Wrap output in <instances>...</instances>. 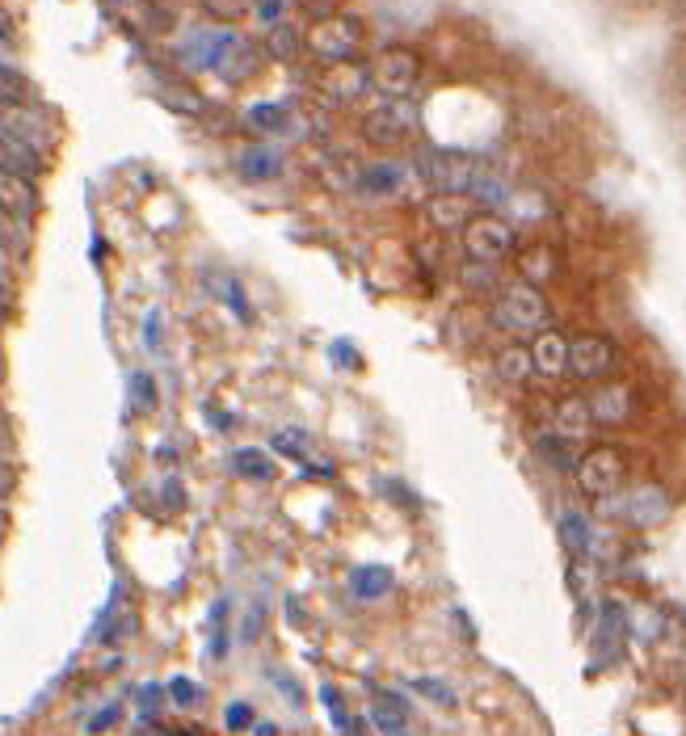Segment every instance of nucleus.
Returning <instances> with one entry per match:
<instances>
[{
  "mask_svg": "<svg viewBox=\"0 0 686 736\" xmlns=\"http://www.w3.org/2000/svg\"><path fill=\"white\" fill-rule=\"evenodd\" d=\"M493 316H497L501 329H510V333H543L552 324V303L543 299L539 286L518 278L497 295Z\"/></svg>",
  "mask_w": 686,
  "mask_h": 736,
  "instance_id": "f257e3e1",
  "label": "nucleus"
},
{
  "mask_svg": "<svg viewBox=\"0 0 686 736\" xmlns=\"http://www.w3.org/2000/svg\"><path fill=\"white\" fill-rule=\"evenodd\" d=\"M573 476H577V488H581L585 497L611 501L619 488H623V480H628V459H623L615 446H594V451H585L577 459Z\"/></svg>",
  "mask_w": 686,
  "mask_h": 736,
  "instance_id": "f03ea898",
  "label": "nucleus"
},
{
  "mask_svg": "<svg viewBox=\"0 0 686 736\" xmlns=\"http://www.w3.org/2000/svg\"><path fill=\"white\" fill-rule=\"evenodd\" d=\"M514 244H518L514 228L497 215H472L468 223H463V249H468V257L480 261V265L506 261L514 253Z\"/></svg>",
  "mask_w": 686,
  "mask_h": 736,
  "instance_id": "7ed1b4c3",
  "label": "nucleus"
},
{
  "mask_svg": "<svg viewBox=\"0 0 686 736\" xmlns=\"http://www.w3.org/2000/svg\"><path fill=\"white\" fill-rule=\"evenodd\" d=\"M362 43V22L346 13H333L325 22H316V30L308 34V51L325 64H350L354 51Z\"/></svg>",
  "mask_w": 686,
  "mask_h": 736,
  "instance_id": "20e7f679",
  "label": "nucleus"
},
{
  "mask_svg": "<svg viewBox=\"0 0 686 736\" xmlns=\"http://www.w3.org/2000/svg\"><path fill=\"white\" fill-rule=\"evenodd\" d=\"M417 173L426 186H434L438 194H468L472 190V173H476V160L459 156V152H442V148H426L417 156Z\"/></svg>",
  "mask_w": 686,
  "mask_h": 736,
  "instance_id": "39448f33",
  "label": "nucleus"
},
{
  "mask_svg": "<svg viewBox=\"0 0 686 736\" xmlns=\"http://www.w3.org/2000/svg\"><path fill=\"white\" fill-rule=\"evenodd\" d=\"M362 131H367V139L375 143V148H396V143H405L417 131V110L409 106L405 97H392L388 106H379L375 114H367Z\"/></svg>",
  "mask_w": 686,
  "mask_h": 736,
  "instance_id": "423d86ee",
  "label": "nucleus"
},
{
  "mask_svg": "<svg viewBox=\"0 0 686 736\" xmlns=\"http://www.w3.org/2000/svg\"><path fill=\"white\" fill-rule=\"evenodd\" d=\"M417 76H421V59L413 55V51H405V47H392V51H383L375 64H371V85L383 93V97H405L413 85H417Z\"/></svg>",
  "mask_w": 686,
  "mask_h": 736,
  "instance_id": "0eeeda50",
  "label": "nucleus"
},
{
  "mask_svg": "<svg viewBox=\"0 0 686 736\" xmlns=\"http://www.w3.org/2000/svg\"><path fill=\"white\" fill-rule=\"evenodd\" d=\"M615 371V345L598 333H585L569 341V375L581 383H602Z\"/></svg>",
  "mask_w": 686,
  "mask_h": 736,
  "instance_id": "6e6552de",
  "label": "nucleus"
},
{
  "mask_svg": "<svg viewBox=\"0 0 686 736\" xmlns=\"http://www.w3.org/2000/svg\"><path fill=\"white\" fill-rule=\"evenodd\" d=\"M585 400H590L594 425H623L636 413V396H632L628 383H598L594 396H585Z\"/></svg>",
  "mask_w": 686,
  "mask_h": 736,
  "instance_id": "1a4fd4ad",
  "label": "nucleus"
},
{
  "mask_svg": "<svg viewBox=\"0 0 686 736\" xmlns=\"http://www.w3.org/2000/svg\"><path fill=\"white\" fill-rule=\"evenodd\" d=\"M619 514L628 518L632 526L649 530V526H657V522L670 518V497H665L657 484H640V488H632V493L619 501Z\"/></svg>",
  "mask_w": 686,
  "mask_h": 736,
  "instance_id": "9d476101",
  "label": "nucleus"
},
{
  "mask_svg": "<svg viewBox=\"0 0 686 736\" xmlns=\"http://www.w3.org/2000/svg\"><path fill=\"white\" fill-rule=\"evenodd\" d=\"M371 85V68H362V64H329L325 68V76H320V89H325V97L329 101H358V93Z\"/></svg>",
  "mask_w": 686,
  "mask_h": 736,
  "instance_id": "9b49d317",
  "label": "nucleus"
},
{
  "mask_svg": "<svg viewBox=\"0 0 686 736\" xmlns=\"http://www.w3.org/2000/svg\"><path fill=\"white\" fill-rule=\"evenodd\" d=\"M0 211H9L17 223H30L38 215V190L30 177L0 173Z\"/></svg>",
  "mask_w": 686,
  "mask_h": 736,
  "instance_id": "f8f14e48",
  "label": "nucleus"
},
{
  "mask_svg": "<svg viewBox=\"0 0 686 736\" xmlns=\"http://www.w3.org/2000/svg\"><path fill=\"white\" fill-rule=\"evenodd\" d=\"M531 358H535V375H543V379H560V375H569V341H564L560 333H552V329L535 333Z\"/></svg>",
  "mask_w": 686,
  "mask_h": 736,
  "instance_id": "ddd939ff",
  "label": "nucleus"
},
{
  "mask_svg": "<svg viewBox=\"0 0 686 736\" xmlns=\"http://www.w3.org/2000/svg\"><path fill=\"white\" fill-rule=\"evenodd\" d=\"M552 421H556V429H560L564 438L581 442L585 434H590V425H594V417H590V400H585V396H564V400L552 408Z\"/></svg>",
  "mask_w": 686,
  "mask_h": 736,
  "instance_id": "4468645a",
  "label": "nucleus"
},
{
  "mask_svg": "<svg viewBox=\"0 0 686 736\" xmlns=\"http://www.w3.org/2000/svg\"><path fill=\"white\" fill-rule=\"evenodd\" d=\"M535 451L548 459L556 472H573L577 459H581V455H577V442L564 438L560 429H539V434H535Z\"/></svg>",
  "mask_w": 686,
  "mask_h": 736,
  "instance_id": "2eb2a0df",
  "label": "nucleus"
},
{
  "mask_svg": "<svg viewBox=\"0 0 686 736\" xmlns=\"http://www.w3.org/2000/svg\"><path fill=\"white\" fill-rule=\"evenodd\" d=\"M426 211H430V219L438 223L442 232H455V228H463V223L472 219V202H468V194H434L426 202Z\"/></svg>",
  "mask_w": 686,
  "mask_h": 736,
  "instance_id": "dca6fc26",
  "label": "nucleus"
},
{
  "mask_svg": "<svg viewBox=\"0 0 686 736\" xmlns=\"http://www.w3.org/2000/svg\"><path fill=\"white\" fill-rule=\"evenodd\" d=\"M493 371H497V379H501V383L522 387V383H527V379L535 375V358H531V350H527V345H506V350L497 354Z\"/></svg>",
  "mask_w": 686,
  "mask_h": 736,
  "instance_id": "f3484780",
  "label": "nucleus"
},
{
  "mask_svg": "<svg viewBox=\"0 0 686 736\" xmlns=\"http://www.w3.org/2000/svg\"><path fill=\"white\" fill-rule=\"evenodd\" d=\"M556 249L552 244H527L522 249V257H518V270H522V282H531V286H543L552 274H556Z\"/></svg>",
  "mask_w": 686,
  "mask_h": 736,
  "instance_id": "a211bd4d",
  "label": "nucleus"
},
{
  "mask_svg": "<svg viewBox=\"0 0 686 736\" xmlns=\"http://www.w3.org/2000/svg\"><path fill=\"white\" fill-rule=\"evenodd\" d=\"M468 198L484 202V207H497V202H506V198H510V186H506V181H501V177H497L489 165H476Z\"/></svg>",
  "mask_w": 686,
  "mask_h": 736,
  "instance_id": "6ab92c4d",
  "label": "nucleus"
},
{
  "mask_svg": "<svg viewBox=\"0 0 686 736\" xmlns=\"http://www.w3.org/2000/svg\"><path fill=\"white\" fill-rule=\"evenodd\" d=\"M560 539L569 551L585 556V551H594V526L585 522L581 514H560Z\"/></svg>",
  "mask_w": 686,
  "mask_h": 736,
  "instance_id": "aec40b11",
  "label": "nucleus"
},
{
  "mask_svg": "<svg viewBox=\"0 0 686 736\" xmlns=\"http://www.w3.org/2000/svg\"><path fill=\"white\" fill-rule=\"evenodd\" d=\"M278 169H282V160L270 148H249L245 156H240V173H245L249 181H270V177H278Z\"/></svg>",
  "mask_w": 686,
  "mask_h": 736,
  "instance_id": "412c9836",
  "label": "nucleus"
},
{
  "mask_svg": "<svg viewBox=\"0 0 686 736\" xmlns=\"http://www.w3.org/2000/svg\"><path fill=\"white\" fill-rule=\"evenodd\" d=\"M232 472L245 476V480H274V463L261 451H253V446H245V451L232 455Z\"/></svg>",
  "mask_w": 686,
  "mask_h": 736,
  "instance_id": "4be33fe9",
  "label": "nucleus"
},
{
  "mask_svg": "<svg viewBox=\"0 0 686 736\" xmlns=\"http://www.w3.org/2000/svg\"><path fill=\"white\" fill-rule=\"evenodd\" d=\"M304 47H308V38L299 34V30H291V26H274V30L266 34V51H270L274 59H295Z\"/></svg>",
  "mask_w": 686,
  "mask_h": 736,
  "instance_id": "5701e85b",
  "label": "nucleus"
},
{
  "mask_svg": "<svg viewBox=\"0 0 686 736\" xmlns=\"http://www.w3.org/2000/svg\"><path fill=\"white\" fill-rule=\"evenodd\" d=\"M400 181H405V169H400V165H371L367 173L358 177V186L371 190V194H392Z\"/></svg>",
  "mask_w": 686,
  "mask_h": 736,
  "instance_id": "b1692460",
  "label": "nucleus"
},
{
  "mask_svg": "<svg viewBox=\"0 0 686 736\" xmlns=\"http://www.w3.org/2000/svg\"><path fill=\"white\" fill-rule=\"evenodd\" d=\"M623 631H628V610L619 602H602V615H598V644H615Z\"/></svg>",
  "mask_w": 686,
  "mask_h": 736,
  "instance_id": "393cba45",
  "label": "nucleus"
},
{
  "mask_svg": "<svg viewBox=\"0 0 686 736\" xmlns=\"http://www.w3.org/2000/svg\"><path fill=\"white\" fill-rule=\"evenodd\" d=\"M350 585H354L358 598H379V594H388V589H392V572L388 568H358L350 577Z\"/></svg>",
  "mask_w": 686,
  "mask_h": 736,
  "instance_id": "a878e982",
  "label": "nucleus"
},
{
  "mask_svg": "<svg viewBox=\"0 0 686 736\" xmlns=\"http://www.w3.org/2000/svg\"><path fill=\"white\" fill-rule=\"evenodd\" d=\"M127 387H131V404L139 408V413H152L156 400H160V396H156V379H152L148 371H135Z\"/></svg>",
  "mask_w": 686,
  "mask_h": 736,
  "instance_id": "bb28decb",
  "label": "nucleus"
},
{
  "mask_svg": "<svg viewBox=\"0 0 686 736\" xmlns=\"http://www.w3.org/2000/svg\"><path fill=\"white\" fill-rule=\"evenodd\" d=\"M203 5H207V13L224 17V22H236V17H245L253 9V0H203Z\"/></svg>",
  "mask_w": 686,
  "mask_h": 736,
  "instance_id": "cd10ccee",
  "label": "nucleus"
},
{
  "mask_svg": "<svg viewBox=\"0 0 686 736\" xmlns=\"http://www.w3.org/2000/svg\"><path fill=\"white\" fill-rule=\"evenodd\" d=\"M371 720H375V728L383 732V736H409V728H405V715H388V707H375L371 711Z\"/></svg>",
  "mask_w": 686,
  "mask_h": 736,
  "instance_id": "c85d7f7f",
  "label": "nucleus"
},
{
  "mask_svg": "<svg viewBox=\"0 0 686 736\" xmlns=\"http://www.w3.org/2000/svg\"><path fill=\"white\" fill-rule=\"evenodd\" d=\"M249 118L257 122V127H261V131H278V127H282V122H287V110H278V106H257V110H253Z\"/></svg>",
  "mask_w": 686,
  "mask_h": 736,
  "instance_id": "c756f323",
  "label": "nucleus"
},
{
  "mask_svg": "<svg viewBox=\"0 0 686 736\" xmlns=\"http://www.w3.org/2000/svg\"><path fill=\"white\" fill-rule=\"evenodd\" d=\"M417 690H421V694H426V699L442 703V707H451V703H455V694H451V686H442V682H434V678H417Z\"/></svg>",
  "mask_w": 686,
  "mask_h": 736,
  "instance_id": "7c9ffc66",
  "label": "nucleus"
},
{
  "mask_svg": "<svg viewBox=\"0 0 686 736\" xmlns=\"http://www.w3.org/2000/svg\"><path fill=\"white\" fill-rule=\"evenodd\" d=\"M169 694H173L177 707H190V703L198 699V686H194L190 678H173V682H169Z\"/></svg>",
  "mask_w": 686,
  "mask_h": 736,
  "instance_id": "2f4dec72",
  "label": "nucleus"
},
{
  "mask_svg": "<svg viewBox=\"0 0 686 736\" xmlns=\"http://www.w3.org/2000/svg\"><path fill=\"white\" fill-rule=\"evenodd\" d=\"M249 724H253L249 703H232V707H228V728H232V732H245Z\"/></svg>",
  "mask_w": 686,
  "mask_h": 736,
  "instance_id": "473e14b6",
  "label": "nucleus"
},
{
  "mask_svg": "<svg viewBox=\"0 0 686 736\" xmlns=\"http://www.w3.org/2000/svg\"><path fill=\"white\" fill-rule=\"evenodd\" d=\"M118 715H123V707H118V703H110L102 715H97V720H89V732H106V728L118 720Z\"/></svg>",
  "mask_w": 686,
  "mask_h": 736,
  "instance_id": "72a5a7b5",
  "label": "nucleus"
},
{
  "mask_svg": "<svg viewBox=\"0 0 686 736\" xmlns=\"http://www.w3.org/2000/svg\"><path fill=\"white\" fill-rule=\"evenodd\" d=\"M144 341H148V350H156V345H160V312H148V324H144Z\"/></svg>",
  "mask_w": 686,
  "mask_h": 736,
  "instance_id": "f704fd0d",
  "label": "nucleus"
},
{
  "mask_svg": "<svg viewBox=\"0 0 686 736\" xmlns=\"http://www.w3.org/2000/svg\"><path fill=\"white\" fill-rule=\"evenodd\" d=\"M165 501H169V509H181V501H186V497H181V488H177L173 480L165 484Z\"/></svg>",
  "mask_w": 686,
  "mask_h": 736,
  "instance_id": "c9c22d12",
  "label": "nucleus"
},
{
  "mask_svg": "<svg viewBox=\"0 0 686 736\" xmlns=\"http://www.w3.org/2000/svg\"><path fill=\"white\" fill-rule=\"evenodd\" d=\"M139 699H144V711H152V703L160 699V686H144V694H139Z\"/></svg>",
  "mask_w": 686,
  "mask_h": 736,
  "instance_id": "e433bc0d",
  "label": "nucleus"
},
{
  "mask_svg": "<svg viewBox=\"0 0 686 736\" xmlns=\"http://www.w3.org/2000/svg\"><path fill=\"white\" fill-rule=\"evenodd\" d=\"M253 736H278V728L274 724H257V732Z\"/></svg>",
  "mask_w": 686,
  "mask_h": 736,
  "instance_id": "4c0bfd02",
  "label": "nucleus"
},
{
  "mask_svg": "<svg viewBox=\"0 0 686 736\" xmlns=\"http://www.w3.org/2000/svg\"><path fill=\"white\" fill-rule=\"evenodd\" d=\"M169 736H198V732H169Z\"/></svg>",
  "mask_w": 686,
  "mask_h": 736,
  "instance_id": "58836bf2",
  "label": "nucleus"
}]
</instances>
